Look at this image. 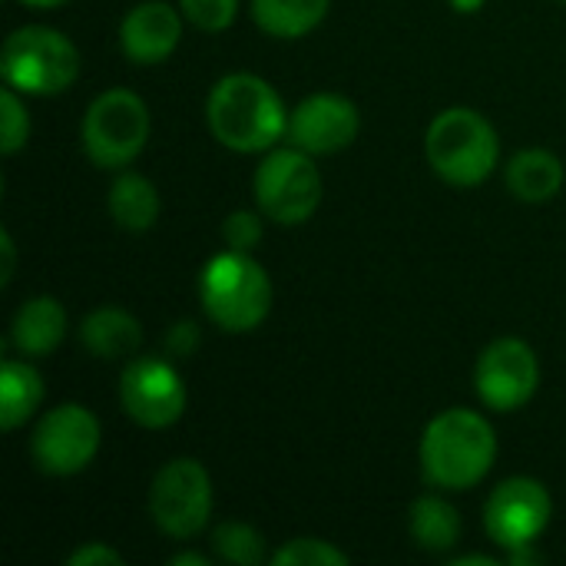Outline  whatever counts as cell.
<instances>
[{
    "mask_svg": "<svg viewBox=\"0 0 566 566\" xmlns=\"http://www.w3.org/2000/svg\"><path fill=\"white\" fill-rule=\"evenodd\" d=\"M80 342L83 348L99 358V361H116V358H133L143 345V325L133 318L126 308L103 305L93 308L83 325H80Z\"/></svg>",
    "mask_w": 566,
    "mask_h": 566,
    "instance_id": "cell-16",
    "label": "cell"
},
{
    "mask_svg": "<svg viewBox=\"0 0 566 566\" xmlns=\"http://www.w3.org/2000/svg\"><path fill=\"white\" fill-rule=\"evenodd\" d=\"M560 3H566V0H560Z\"/></svg>",
    "mask_w": 566,
    "mask_h": 566,
    "instance_id": "cell-34",
    "label": "cell"
},
{
    "mask_svg": "<svg viewBox=\"0 0 566 566\" xmlns=\"http://www.w3.org/2000/svg\"><path fill=\"white\" fill-rule=\"evenodd\" d=\"M541 385V365L527 342L521 338H497L484 348L474 368L478 398L491 411H521Z\"/></svg>",
    "mask_w": 566,
    "mask_h": 566,
    "instance_id": "cell-12",
    "label": "cell"
},
{
    "mask_svg": "<svg viewBox=\"0 0 566 566\" xmlns=\"http://www.w3.org/2000/svg\"><path fill=\"white\" fill-rule=\"evenodd\" d=\"M0 255H3L0 285H10V279H13V262H17V245H13V235H10L7 229L0 232Z\"/></svg>",
    "mask_w": 566,
    "mask_h": 566,
    "instance_id": "cell-29",
    "label": "cell"
},
{
    "mask_svg": "<svg viewBox=\"0 0 566 566\" xmlns=\"http://www.w3.org/2000/svg\"><path fill=\"white\" fill-rule=\"evenodd\" d=\"M272 566H345L348 564V554L332 547L328 541H315V537H298V541H289L282 544L272 557Z\"/></svg>",
    "mask_w": 566,
    "mask_h": 566,
    "instance_id": "cell-23",
    "label": "cell"
},
{
    "mask_svg": "<svg viewBox=\"0 0 566 566\" xmlns=\"http://www.w3.org/2000/svg\"><path fill=\"white\" fill-rule=\"evenodd\" d=\"M206 123L226 149L265 153L289 133V109L269 80L229 73L206 99Z\"/></svg>",
    "mask_w": 566,
    "mask_h": 566,
    "instance_id": "cell-1",
    "label": "cell"
},
{
    "mask_svg": "<svg viewBox=\"0 0 566 566\" xmlns=\"http://www.w3.org/2000/svg\"><path fill=\"white\" fill-rule=\"evenodd\" d=\"M554 517L551 491L534 478H507L494 488V494L484 504V527L488 537L504 551L531 547Z\"/></svg>",
    "mask_w": 566,
    "mask_h": 566,
    "instance_id": "cell-10",
    "label": "cell"
},
{
    "mask_svg": "<svg viewBox=\"0 0 566 566\" xmlns=\"http://www.w3.org/2000/svg\"><path fill=\"white\" fill-rule=\"evenodd\" d=\"M169 566H209V557L206 554H176L172 560H169Z\"/></svg>",
    "mask_w": 566,
    "mask_h": 566,
    "instance_id": "cell-31",
    "label": "cell"
},
{
    "mask_svg": "<svg viewBox=\"0 0 566 566\" xmlns=\"http://www.w3.org/2000/svg\"><path fill=\"white\" fill-rule=\"evenodd\" d=\"M497 461V434L471 408L441 411L421 438V474L441 491L478 488Z\"/></svg>",
    "mask_w": 566,
    "mask_h": 566,
    "instance_id": "cell-2",
    "label": "cell"
},
{
    "mask_svg": "<svg viewBox=\"0 0 566 566\" xmlns=\"http://www.w3.org/2000/svg\"><path fill=\"white\" fill-rule=\"evenodd\" d=\"M186 385L166 358H133L119 378V405L139 428L159 431L186 415Z\"/></svg>",
    "mask_w": 566,
    "mask_h": 566,
    "instance_id": "cell-11",
    "label": "cell"
},
{
    "mask_svg": "<svg viewBox=\"0 0 566 566\" xmlns=\"http://www.w3.org/2000/svg\"><path fill=\"white\" fill-rule=\"evenodd\" d=\"M66 335V312L53 295L27 298L10 322V345L23 358H46Z\"/></svg>",
    "mask_w": 566,
    "mask_h": 566,
    "instance_id": "cell-15",
    "label": "cell"
},
{
    "mask_svg": "<svg viewBox=\"0 0 566 566\" xmlns=\"http://www.w3.org/2000/svg\"><path fill=\"white\" fill-rule=\"evenodd\" d=\"M99 421L83 405H56L50 408L30 434L33 468L46 478H73L86 471L99 451Z\"/></svg>",
    "mask_w": 566,
    "mask_h": 566,
    "instance_id": "cell-9",
    "label": "cell"
},
{
    "mask_svg": "<svg viewBox=\"0 0 566 566\" xmlns=\"http://www.w3.org/2000/svg\"><path fill=\"white\" fill-rule=\"evenodd\" d=\"M454 566H497V557H484V554H468V557H451Z\"/></svg>",
    "mask_w": 566,
    "mask_h": 566,
    "instance_id": "cell-30",
    "label": "cell"
},
{
    "mask_svg": "<svg viewBox=\"0 0 566 566\" xmlns=\"http://www.w3.org/2000/svg\"><path fill=\"white\" fill-rule=\"evenodd\" d=\"M149 517L172 541H189L202 534L212 517L209 471L192 458H176L159 468L149 488Z\"/></svg>",
    "mask_w": 566,
    "mask_h": 566,
    "instance_id": "cell-8",
    "label": "cell"
},
{
    "mask_svg": "<svg viewBox=\"0 0 566 566\" xmlns=\"http://www.w3.org/2000/svg\"><path fill=\"white\" fill-rule=\"evenodd\" d=\"M451 7H454L458 13H474V10L484 7V0H451Z\"/></svg>",
    "mask_w": 566,
    "mask_h": 566,
    "instance_id": "cell-32",
    "label": "cell"
},
{
    "mask_svg": "<svg viewBox=\"0 0 566 566\" xmlns=\"http://www.w3.org/2000/svg\"><path fill=\"white\" fill-rule=\"evenodd\" d=\"M199 302L212 325L245 335L272 312V279L249 252L226 249L206 262L199 275Z\"/></svg>",
    "mask_w": 566,
    "mask_h": 566,
    "instance_id": "cell-3",
    "label": "cell"
},
{
    "mask_svg": "<svg viewBox=\"0 0 566 566\" xmlns=\"http://www.w3.org/2000/svg\"><path fill=\"white\" fill-rule=\"evenodd\" d=\"M328 7L332 0H252V20L269 36L298 40L325 20Z\"/></svg>",
    "mask_w": 566,
    "mask_h": 566,
    "instance_id": "cell-20",
    "label": "cell"
},
{
    "mask_svg": "<svg viewBox=\"0 0 566 566\" xmlns=\"http://www.w3.org/2000/svg\"><path fill=\"white\" fill-rule=\"evenodd\" d=\"M199 348V325L196 322H176L166 335V352L172 358H189Z\"/></svg>",
    "mask_w": 566,
    "mask_h": 566,
    "instance_id": "cell-28",
    "label": "cell"
},
{
    "mask_svg": "<svg viewBox=\"0 0 566 566\" xmlns=\"http://www.w3.org/2000/svg\"><path fill=\"white\" fill-rule=\"evenodd\" d=\"M411 541L428 554H448L461 541V514L444 497H418L411 504Z\"/></svg>",
    "mask_w": 566,
    "mask_h": 566,
    "instance_id": "cell-21",
    "label": "cell"
},
{
    "mask_svg": "<svg viewBox=\"0 0 566 566\" xmlns=\"http://www.w3.org/2000/svg\"><path fill=\"white\" fill-rule=\"evenodd\" d=\"M252 192L265 219L279 226L308 222L322 206V172L315 156L298 146L272 149L255 169Z\"/></svg>",
    "mask_w": 566,
    "mask_h": 566,
    "instance_id": "cell-6",
    "label": "cell"
},
{
    "mask_svg": "<svg viewBox=\"0 0 566 566\" xmlns=\"http://www.w3.org/2000/svg\"><path fill=\"white\" fill-rule=\"evenodd\" d=\"M262 212H249V209H239L232 212L226 222H222V239L229 249L235 252H252L259 242H262Z\"/></svg>",
    "mask_w": 566,
    "mask_h": 566,
    "instance_id": "cell-26",
    "label": "cell"
},
{
    "mask_svg": "<svg viewBox=\"0 0 566 566\" xmlns=\"http://www.w3.org/2000/svg\"><path fill=\"white\" fill-rule=\"evenodd\" d=\"M212 551L226 560V564L235 566H259L269 560V551H265V537L249 527V524H239V521H226L212 531Z\"/></svg>",
    "mask_w": 566,
    "mask_h": 566,
    "instance_id": "cell-22",
    "label": "cell"
},
{
    "mask_svg": "<svg viewBox=\"0 0 566 566\" xmlns=\"http://www.w3.org/2000/svg\"><path fill=\"white\" fill-rule=\"evenodd\" d=\"M179 40H182V10L163 0L133 7L119 23V46L126 60H133L136 66L163 63L166 56H172Z\"/></svg>",
    "mask_w": 566,
    "mask_h": 566,
    "instance_id": "cell-14",
    "label": "cell"
},
{
    "mask_svg": "<svg viewBox=\"0 0 566 566\" xmlns=\"http://www.w3.org/2000/svg\"><path fill=\"white\" fill-rule=\"evenodd\" d=\"M182 17L206 30V33H219L229 30L239 17V0H179Z\"/></svg>",
    "mask_w": 566,
    "mask_h": 566,
    "instance_id": "cell-25",
    "label": "cell"
},
{
    "mask_svg": "<svg viewBox=\"0 0 566 566\" xmlns=\"http://www.w3.org/2000/svg\"><path fill=\"white\" fill-rule=\"evenodd\" d=\"M0 153L3 156H13L27 146L30 139V113L20 99V90L7 86L0 93Z\"/></svg>",
    "mask_w": 566,
    "mask_h": 566,
    "instance_id": "cell-24",
    "label": "cell"
},
{
    "mask_svg": "<svg viewBox=\"0 0 566 566\" xmlns=\"http://www.w3.org/2000/svg\"><path fill=\"white\" fill-rule=\"evenodd\" d=\"M66 566H123V554L113 551L109 544L90 541V544L76 547V551L66 557Z\"/></svg>",
    "mask_w": 566,
    "mask_h": 566,
    "instance_id": "cell-27",
    "label": "cell"
},
{
    "mask_svg": "<svg viewBox=\"0 0 566 566\" xmlns=\"http://www.w3.org/2000/svg\"><path fill=\"white\" fill-rule=\"evenodd\" d=\"M20 3H27V7H40V10H46V7H60V3H66V0H20Z\"/></svg>",
    "mask_w": 566,
    "mask_h": 566,
    "instance_id": "cell-33",
    "label": "cell"
},
{
    "mask_svg": "<svg viewBox=\"0 0 566 566\" xmlns=\"http://www.w3.org/2000/svg\"><path fill=\"white\" fill-rule=\"evenodd\" d=\"M507 186L521 202H547L564 186V163L551 149H521L507 163Z\"/></svg>",
    "mask_w": 566,
    "mask_h": 566,
    "instance_id": "cell-18",
    "label": "cell"
},
{
    "mask_svg": "<svg viewBox=\"0 0 566 566\" xmlns=\"http://www.w3.org/2000/svg\"><path fill=\"white\" fill-rule=\"evenodd\" d=\"M149 139V109L126 90L113 86L99 93L83 116V149L99 169H126Z\"/></svg>",
    "mask_w": 566,
    "mask_h": 566,
    "instance_id": "cell-7",
    "label": "cell"
},
{
    "mask_svg": "<svg viewBox=\"0 0 566 566\" xmlns=\"http://www.w3.org/2000/svg\"><path fill=\"white\" fill-rule=\"evenodd\" d=\"M424 156L444 182L468 189L491 179L501 159V139L488 116L468 106H451L431 119L424 133Z\"/></svg>",
    "mask_w": 566,
    "mask_h": 566,
    "instance_id": "cell-4",
    "label": "cell"
},
{
    "mask_svg": "<svg viewBox=\"0 0 566 566\" xmlns=\"http://www.w3.org/2000/svg\"><path fill=\"white\" fill-rule=\"evenodd\" d=\"M361 129L358 106L338 93H312L289 113L285 139L312 156H335L355 143Z\"/></svg>",
    "mask_w": 566,
    "mask_h": 566,
    "instance_id": "cell-13",
    "label": "cell"
},
{
    "mask_svg": "<svg viewBox=\"0 0 566 566\" xmlns=\"http://www.w3.org/2000/svg\"><path fill=\"white\" fill-rule=\"evenodd\" d=\"M3 83L27 96H56L80 76L76 43L53 27H20L3 40L0 50Z\"/></svg>",
    "mask_w": 566,
    "mask_h": 566,
    "instance_id": "cell-5",
    "label": "cell"
},
{
    "mask_svg": "<svg viewBox=\"0 0 566 566\" xmlns=\"http://www.w3.org/2000/svg\"><path fill=\"white\" fill-rule=\"evenodd\" d=\"M43 401V378L33 365L7 358L0 368V428L17 431L27 424Z\"/></svg>",
    "mask_w": 566,
    "mask_h": 566,
    "instance_id": "cell-19",
    "label": "cell"
},
{
    "mask_svg": "<svg viewBox=\"0 0 566 566\" xmlns=\"http://www.w3.org/2000/svg\"><path fill=\"white\" fill-rule=\"evenodd\" d=\"M109 216L126 232H146L159 219V189L139 172H119L109 186Z\"/></svg>",
    "mask_w": 566,
    "mask_h": 566,
    "instance_id": "cell-17",
    "label": "cell"
}]
</instances>
